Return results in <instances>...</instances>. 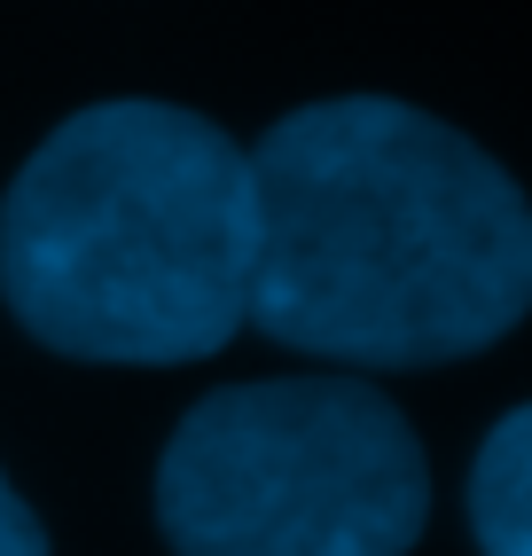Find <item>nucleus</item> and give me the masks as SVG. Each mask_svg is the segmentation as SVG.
I'll return each instance as SVG.
<instances>
[{"label":"nucleus","instance_id":"f257e3e1","mask_svg":"<svg viewBox=\"0 0 532 556\" xmlns=\"http://www.w3.org/2000/svg\"><path fill=\"white\" fill-rule=\"evenodd\" d=\"M532 314V204L392 94L275 118L251 150V329L345 368H439Z\"/></svg>","mask_w":532,"mask_h":556},{"label":"nucleus","instance_id":"f03ea898","mask_svg":"<svg viewBox=\"0 0 532 556\" xmlns=\"http://www.w3.org/2000/svg\"><path fill=\"white\" fill-rule=\"evenodd\" d=\"M0 299L48 353L173 368L251 321V150L180 102H94L0 204Z\"/></svg>","mask_w":532,"mask_h":556},{"label":"nucleus","instance_id":"7ed1b4c3","mask_svg":"<svg viewBox=\"0 0 532 556\" xmlns=\"http://www.w3.org/2000/svg\"><path fill=\"white\" fill-rule=\"evenodd\" d=\"M423 517L431 463L360 377L204 392L157 463L173 556H407Z\"/></svg>","mask_w":532,"mask_h":556},{"label":"nucleus","instance_id":"20e7f679","mask_svg":"<svg viewBox=\"0 0 532 556\" xmlns=\"http://www.w3.org/2000/svg\"><path fill=\"white\" fill-rule=\"evenodd\" d=\"M470 533L485 556H532V400L485 431L470 463Z\"/></svg>","mask_w":532,"mask_h":556},{"label":"nucleus","instance_id":"39448f33","mask_svg":"<svg viewBox=\"0 0 532 556\" xmlns=\"http://www.w3.org/2000/svg\"><path fill=\"white\" fill-rule=\"evenodd\" d=\"M0 556H48V533L31 517V502L9 486V470H0Z\"/></svg>","mask_w":532,"mask_h":556}]
</instances>
